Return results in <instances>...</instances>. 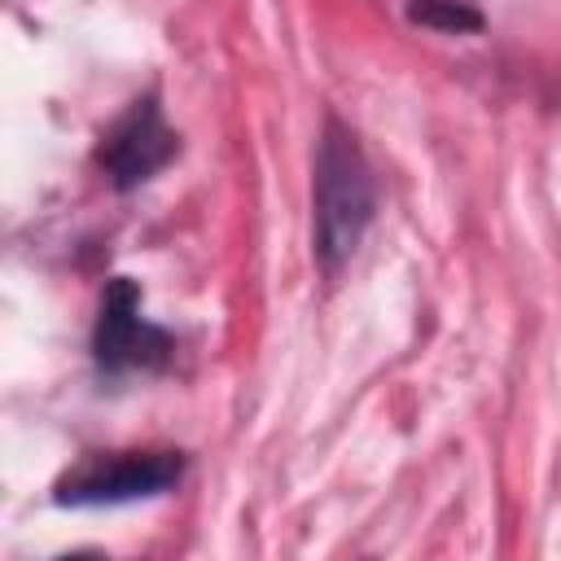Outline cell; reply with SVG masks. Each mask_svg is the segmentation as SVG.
I'll return each mask as SVG.
<instances>
[{
  "instance_id": "6da1fadb",
  "label": "cell",
  "mask_w": 561,
  "mask_h": 561,
  "mask_svg": "<svg viewBox=\"0 0 561 561\" xmlns=\"http://www.w3.org/2000/svg\"><path fill=\"white\" fill-rule=\"evenodd\" d=\"M373 202L377 193L359 145L351 140V131L329 123L316 153V254L324 259V267H337L359 245L373 219Z\"/></svg>"
},
{
  "instance_id": "7a4b0ae2",
  "label": "cell",
  "mask_w": 561,
  "mask_h": 561,
  "mask_svg": "<svg viewBox=\"0 0 561 561\" xmlns=\"http://www.w3.org/2000/svg\"><path fill=\"white\" fill-rule=\"evenodd\" d=\"M180 451H96L57 478V504L96 508L162 495L180 482Z\"/></svg>"
},
{
  "instance_id": "3957f363",
  "label": "cell",
  "mask_w": 561,
  "mask_h": 561,
  "mask_svg": "<svg viewBox=\"0 0 561 561\" xmlns=\"http://www.w3.org/2000/svg\"><path fill=\"white\" fill-rule=\"evenodd\" d=\"M171 351L167 333L140 320V289L118 276L110 280L101 298V320H96V359L105 373H127V368H153Z\"/></svg>"
},
{
  "instance_id": "277c9868",
  "label": "cell",
  "mask_w": 561,
  "mask_h": 561,
  "mask_svg": "<svg viewBox=\"0 0 561 561\" xmlns=\"http://www.w3.org/2000/svg\"><path fill=\"white\" fill-rule=\"evenodd\" d=\"M175 153V131L162 123L153 101H136L105 136L101 145V167L114 180V188H136L153 171H162Z\"/></svg>"
},
{
  "instance_id": "5b68a950",
  "label": "cell",
  "mask_w": 561,
  "mask_h": 561,
  "mask_svg": "<svg viewBox=\"0 0 561 561\" xmlns=\"http://www.w3.org/2000/svg\"><path fill=\"white\" fill-rule=\"evenodd\" d=\"M408 18L421 22V26H430V31H447V35L478 31L482 26V18L469 4H460V0H412L408 4Z\"/></svg>"
}]
</instances>
